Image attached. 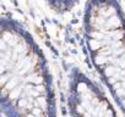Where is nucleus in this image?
Segmentation results:
<instances>
[{"label":"nucleus","instance_id":"1","mask_svg":"<svg viewBox=\"0 0 125 117\" xmlns=\"http://www.w3.org/2000/svg\"><path fill=\"white\" fill-rule=\"evenodd\" d=\"M0 110L8 116L56 115L45 56L32 34L11 18H0Z\"/></svg>","mask_w":125,"mask_h":117},{"label":"nucleus","instance_id":"2","mask_svg":"<svg viewBox=\"0 0 125 117\" xmlns=\"http://www.w3.org/2000/svg\"><path fill=\"white\" fill-rule=\"evenodd\" d=\"M83 38L94 70L125 115V14L118 0H87Z\"/></svg>","mask_w":125,"mask_h":117},{"label":"nucleus","instance_id":"3","mask_svg":"<svg viewBox=\"0 0 125 117\" xmlns=\"http://www.w3.org/2000/svg\"><path fill=\"white\" fill-rule=\"evenodd\" d=\"M68 109L71 116L118 115L103 90L77 67H73L69 73Z\"/></svg>","mask_w":125,"mask_h":117},{"label":"nucleus","instance_id":"4","mask_svg":"<svg viewBox=\"0 0 125 117\" xmlns=\"http://www.w3.org/2000/svg\"><path fill=\"white\" fill-rule=\"evenodd\" d=\"M47 4L50 6L52 10L59 12V14H64L70 11L79 0H45Z\"/></svg>","mask_w":125,"mask_h":117}]
</instances>
